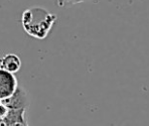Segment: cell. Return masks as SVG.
Segmentation results:
<instances>
[{
	"label": "cell",
	"instance_id": "obj_1",
	"mask_svg": "<svg viewBox=\"0 0 149 126\" xmlns=\"http://www.w3.org/2000/svg\"><path fill=\"white\" fill-rule=\"evenodd\" d=\"M56 20V15L41 7L26 9L21 17V23L26 34L39 39L47 36Z\"/></svg>",
	"mask_w": 149,
	"mask_h": 126
},
{
	"label": "cell",
	"instance_id": "obj_2",
	"mask_svg": "<svg viewBox=\"0 0 149 126\" xmlns=\"http://www.w3.org/2000/svg\"><path fill=\"white\" fill-rule=\"evenodd\" d=\"M18 88V81L14 74L0 68V102L10 98Z\"/></svg>",
	"mask_w": 149,
	"mask_h": 126
},
{
	"label": "cell",
	"instance_id": "obj_3",
	"mask_svg": "<svg viewBox=\"0 0 149 126\" xmlns=\"http://www.w3.org/2000/svg\"><path fill=\"white\" fill-rule=\"evenodd\" d=\"M8 110H26L28 106V97L22 88L18 87L10 98L1 101Z\"/></svg>",
	"mask_w": 149,
	"mask_h": 126
},
{
	"label": "cell",
	"instance_id": "obj_4",
	"mask_svg": "<svg viewBox=\"0 0 149 126\" xmlns=\"http://www.w3.org/2000/svg\"><path fill=\"white\" fill-rule=\"evenodd\" d=\"M0 68L11 74H16L21 69V60L15 54H6L0 59Z\"/></svg>",
	"mask_w": 149,
	"mask_h": 126
},
{
	"label": "cell",
	"instance_id": "obj_5",
	"mask_svg": "<svg viewBox=\"0 0 149 126\" xmlns=\"http://www.w3.org/2000/svg\"><path fill=\"white\" fill-rule=\"evenodd\" d=\"M8 111H9V110H8L3 104L0 103V120H1V119H4L6 116H7Z\"/></svg>",
	"mask_w": 149,
	"mask_h": 126
}]
</instances>
